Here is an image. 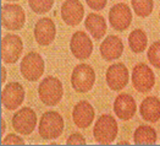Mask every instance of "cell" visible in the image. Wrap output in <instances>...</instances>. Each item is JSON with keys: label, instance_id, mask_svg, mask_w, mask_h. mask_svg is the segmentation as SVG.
I'll list each match as a JSON object with an SVG mask.
<instances>
[{"label": "cell", "instance_id": "21", "mask_svg": "<svg viewBox=\"0 0 160 146\" xmlns=\"http://www.w3.org/2000/svg\"><path fill=\"white\" fill-rule=\"evenodd\" d=\"M158 135L154 128L149 125H139L133 134L136 145H154L157 143Z\"/></svg>", "mask_w": 160, "mask_h": 146}, {"label": "cell", "instance_id": "24", "mask_svg": "<svg viewBox=\"0 0 160 146\" xmlns=\"http://www.w3.org/2000/svg\"><path fill=\"white\" fill-rule=\"evenodd\" d=\"M28 5L36 14H45L52 10L54 0H28Z\"/></svg>", "mask_w": 160, "mask_h": 146}, {"label": "cell", "instance_id": "14", "mask_svg": "<svg viewBox=\"0 0 160 146\" xmlns=\"http://www.w3.org/2000/svg\"><path fill=\"white\" fill-rule=\"evenodd\" d=\"M56 36V27L52 19L43 17L37 21L34 26V38L40 46H49Z\"/></svg>", "mask_w": 160, "mask_h": 146}, {"label": "cell", "instance_id": "11", "mask_svg": "<svg viewBox=\"0 0 160 146\" xmlns=\"http://www.w3.org/2000/svg\"><path fill=\"white\" fill-rule=\"evenodd\" d=\"M109 22L115 31H125L131 26L132 13L127 4L120 3L114 5L109 11Z\"/></svg>", "mask_w": 160, "mask_h": 146}, {"label": "cell", "instance_id": "26", "mask_svg": "<svg viewBox=\"0 0 160 146\" xmlns=\"http://www.w3.org/2000/svg\"><path fill=\"white\" fill-rule=\"evenodd\" d=\"M1 144H2V145H25V141H23V139L20 138L18 135L9 134L6 138L2 139Z\"/></svg>", "mask_w": 160, "mask_h": 146}, {"label": "cell", "instance_id": "1", "mask_svg": "<svg viewBox=\"0 0 160 146\" xmlns=\"http://www.w3.org/2000/svg\"><path fill=\"white\" fill-rule=\"evenodd\" d=\"M119 127L116 119L110 114H102L94 124L93 135L98 144L110 145L118 136Z\"/></svg>", "mask_w": 160, "mask_h": 146}, {"label": "cell", "instance_id": "20", "mask_svg": "<svg viewBox=\"0 0 160 146\" xmlns=\"http://www.w3.org/2000/svg\"><path fill=\"white\" fill-rule=\"evenodd\" d=\"M84 26L94 40H102L107 33V22L99 14H89L84 20Z\"/></svg>", "mask_w": 160, "mask_h": 146}, {"label": "cell", "instance_id": "18", "mask_svg": "<svg viewBox=\"0 0 160 146\" xmlns=\"http://www.w3.org/2000/svg\"><path fill=\"white\" fill-rule=\"evenodd\" d=\"M123 53V43L118 36H108L100 44V55L104 60L111 62L119 59Z\"/></svg>", "mask_w": 160, "mask_h": 146}, {"label": "cell", "instance_id": "13", "mask_svg": "<svg viewBox=\"0 0 160 146\" xmlns=\"http://www.w3.org/2000/svg\"><path fill=\"white\" fill-rule=\"evenodd\" d=\"M108 86L112 91H120L126 87L130 79V73L128 69L122 63H115L108 68L107 74H105Z\"/></svg>", "mask_w": 160, "mask_h": 146}, {"label": "cell", "instance_id": "23", "mask_svg": "<svg viewBox=\"0 0 160 146\" xmlns=\"http://www.w3.org/2000/svg\"><path fill=\"white\" fill-rule=\"evenodd\" d=\"M131 4L136 15L139 17H148L153 13V0H131Z\"/></svg>", "mask_w": 160, "mask_h": 146}, {"label": "cell", "instance_id": "15", "mask_svg": "<svg viewBox=\"0 0 160 146\" xmlns=\"http://www.w3.org/2000/svg\"><path fill=\"white\" fill-rule=\"evenodd\" d=\"M84 9L80 0H65L61 6V17L68 26H77L83 20Z\"/></svg>", "mask_w": 160, "mask_h": 146}, {"label": "cell", "instance_id": "16", "mask_svg": "<svg viewBox=\"0 0 160 146\" xmlns=\"http://www.w3.org/2000/svg\"><path fill=\"white\" fill-rule=\"evenodd\" d=\"M137 109L134 98L128 93H121L115 98L114 102V112L121 120H130L133 118Z\"/></svg>", "mask_w": 160, "mask_h": 146}, {"label": "cell", "instance_id": "3", "mask_svg": "<svg viewBox=\"0 0 160 146\" xmlns=\"http://www.w3.org/2000/svg\"><path fill=\"white\" fill-rule=\"evenodd\" d=\"M38 95L40 101L45 106H56L64 95V87L61 81L54 76H48L39 84Z\"/></svg>", "mask_w": 160, "mask_h": 146}, {"label": "cell", "instance_id": "8", "mask_svg": "<svg viewBox=\"0 0 160 146\" xmlns=\"http://www.w3.org/2000/svg\"><path fill=\"white\" fill-rule=\"evenodd\" d=\"M23 51V42L17 35H6L1 40V59L6 64H15Z\"/></svg>", "mask_w": 160, "mask_h": 146}, {"label": "cell", "instance_id": "12", "mask_svg": "<svg viewBox=\"0 0 160 146\" xmlns=\"http://www.w3.org/2000/svg\"><path fill=\"white\" fill-rule=\"evenodd\" d=\"M25 101V89L20 82L8 84L1 92V103L8 111H13Z\"/></svg>", "mask_w": 160, "mask_h": 146}, {"label": "cell", "instance_id": "33", "mask_svg": "<svg viewBox=\"0 0 160 146\" xmlns=\"http://www.w3.org/2000/svg\"><path fill=\"white\" fill-rule=\"evenodd\" d=\"M159 19H160V13H159Z\"/></svg>", "mask_w": 160, "mask_h": 146}, {"label": "cell", "instance_id": "22", "mask_svg": "<svg viewBox=\"0 0 160 146\" xmlns=\"http://www.w3.org/2000/svg\"><path fill=\"white\" fill-rule=\"evenodd\" d=\"M148 44V37L146 32L141 28L132 31L128 36V46L133 53H142L146 51Z\"/></svg>", "mask_w": 160, "mask_h": 146}, {"label": "cell", "instance_id": "27", "mask_svg": "<svg viewBox=\"0 0 160 146\" xmlns=\"http://www.w3.org/2000/svg\"><path fill=\"white\" fill-rule=\"evenodd\" d=\"M66 144L67 145H86V139L82 134L73 133L67 138Z\"/></svg>", "mask_w": 160, "mask_h": 146}, {"label": "cell", "instance_id": "30", "mask_svg": "<svg viewBox=\"0 0 160 146\" xmlns=\"http://www.w3.org/2000/svg\"><path fill=\"white\" fill-rule=\"evenodd\" d=\"M5 129H6V124H5V122H4V119H2L1 120V135H4Z\"/></svg>", "mask_w": 160, "mask_h": 146}, {"label": "cell", "instance_id": "32", "mask_svg": "<svg viewBox=\"0 0 160 146\" xmlns=\"http://www.w3.org/2000/svg\"><path fill=\"white\" fill-rule=\"evenodd\" d=\"M8 1H17V0H8Z\"/></svg>", "mask_w": 160, "mask_h": 146}, {"label": "cell", "instance_id": "5", "mask_svg": "<svg viewBox=\"0 0 160 146\" xmlns=\"http://www.w3.org/2000/svg\"><path fill=\"white\" fill-rule=\"evenodd\" d=\"M26 22L25 10L17 4H5L1 8V25L5 30L18 31Z\"/></svg>", "mask_w": 160, "mask_h": 146}, {"label": "cell", "instance_id": "31", "mask_svg": "<svg viewBox=\"0 0 160 146\" xmlns=\"http://www.w3.org/2000/svg\"><path fill=\"white\" fill-rule=\"evenodd\" d=\"M128 144H130L128 141H119L118 143V145H128Z\"/></svg>", "mask_w": 160, "mask_h": 146}, {"label": "cell", "instance_id": "4", "mask_svg": "<svg viewBox=\"0 0 160 146\" xmlns=\"http://www.w3.org/2000/svg\"><path fill=\"white\" fill-rule=\"evenodd\" d=\"M95 82V71L89 64L76 65L71 75V85L76 92L86 93L92 90Z\"/></svg>", "mask_w": 160, "mask_h": 146}, {"label": "cell", "instance_id": "6", "mask_svg": "<svg viewBox=\"0 0 160 146\" xmlns=\"http://www.w3.org/2000/svg\"><path fill=\"white\" fill-rule=\"evenodd\" d=\"M44 68H45V64L42 55L36 52H31L23 57L20 65V70L23 79L34 82L43 76Z\"/></svg>", "mask_w": 160, "mask_h": 146}, {"label": "cell", "instance_id": "19", "mask_svg": "<svg viewBox=\"0 0 160 146\" xmlns=\"http://www.w3.org/2000/svg\"><path fill=\"white\" fill-rule=\"evenodd\" d=\"M141 117L147 122L155 123L160 119V100L150 96L142 101L141 108H139Z\"/></svg>", "mask_w": 160, "mask_h": 146}, {"label": "cell", "instance_id": "28", "mask_svg": "<svg viewBox=\"0 0 160 146\" xmlns=\"http://www.w3.org/2000/svg\"><path fill=\"white\" fill-rule=\"evenodd\" d=\"M86 1L92 10H103L107 5L108 0H86Z\"/></svg>", "mask_w": 160, "mask_h": 146}, {"label": "cell", "instance_id": "2", "mask_svg": "<svg viewBox=\"0 0 160 146\" xmlns=\"http://www.w3.org/2000/svg\"><path fill=\"white\" fill-rule=\"evenodd\" d=\"M38 132L40 136L45 140L59 138L64 132V119L61 114L55 111L45 112L40 118Z\"/></svg>", "mask_w": 160, "mask_h": 146}, {"label": "cell", "instance_id": "7", "mask_svg": "<svg viewBox=\"0 0 160 146\" xmlns=\"http://www.w3.org/2000/svg\"><path fill=\"white\" fill-rule=\"evenodd\" d=\"M155 84V75L150 67L144 63H139L132 70V85L141 93L149 92Z\"/></svg>", "mask_w": 160, "mask_h": 146}, {"label": "cell", "instance_id": "29", "mask_svg": "<svg viewBox=\"0 0 160 146\" xmlns=\"http://www.w3.org/2000/svg\"><path fill=\"white\" fill-rule=\"evenodd\" d=\"M6 81V69L2 67L1 68V84H4Z\"/></svg>", "mask_w": 160, "mask_h": 146}, {"label": "cell", "instance_id": "17", "mask_svg": "<svg viewBox=\"0 0 160 146\" xmlns=\"http://www.w3.org/2000/svg\"><path fill=\"white\" fill-rule=\"evenodd\" d=\"M94 108L88 101H80L72 111V119L81 129L88 128L94 120Z\"/></svg>", "mask_w": 160, "mask_h": 146}, {"label": "cell", "instance_id": "9", "mask_svg": "<svg viewBox=\"0 0 160 146\" xmlns=\"http://www.w3.org/2000/svg\"><path fill=\"white\" fill-rule=\"evenodd\" d=\"M36 125H37V114L29 107H23L13 114L12 127L18 134L29 135L34 130Z\"/></svg>", "mask_w": 160, "mask_h": 146}, {"label": "cell", "instance_id": "25", "mask_svg": "<svg viewBox=\"0 0 160 146\" xmlns=\"http://www.w3.org/2000/svg\"><path fill=\"white\" fill-rule=\"evenodd\" d=\"M147 57L150 65H153L154 68H157V69L160 70V41L154 42L149 47Z\"/></svg>", "mask_w": 160, "mask_h": 146}, {"label": "cell", "instance_id": "10", "mask_svg": "<svg viewBox=\"0 0 160 146\" xmlns=\"http://www.w3.org/2000/svg\"><path fill=\"white\" fill-rule=\"evenodd\" d=\"M70 51L72 55L76 59L84 60L88 59L92 53H93V43L89 36L83 32V31H77L72 35L71 41H70Z\"/></svg>", "mask_w": 160, "mask_h": 146}]
</instances>
